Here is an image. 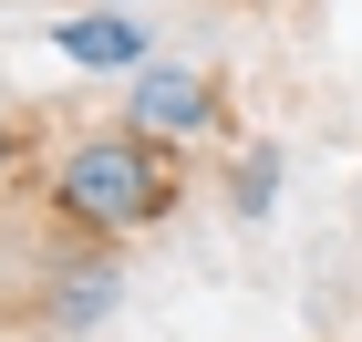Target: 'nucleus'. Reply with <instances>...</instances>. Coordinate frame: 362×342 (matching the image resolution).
Returning <instances> with one entry per match:
<instances>
[{
  "mask_svg": "<svg viewBox=\"0 0 362 342\" xmlns=\"http://www.w3.org/2000/svg\"><path fill=\"white\" fill-rule=\"evenodd\" d=\"M352 218H362V198H352Z\"/></svg>",
  "mask_w": 362,
  "mask_h": 342,
  "instance_id": "6e6552de",
  "label": "nucleus"
},
{
  "mask_svg": "<svg viewBox=\"0 0 362 342\" xmlns=\"http://www.w3.org/2000/svg\"><path fill=\"white\" fill-rule=\"evenodd\" d=\"M218 187H228V218H269V198H279V145H238V166H228Z\"/></svg>",
  "mask_w": 362,
  "mask_h": 342,
  "instance_id": "39448f33",
  "label": "nucleus"
},
{
  "mask_svg": "<svg viewBox=\"0 0 362 342\" xmlns=\"http://www.w3.org/2000/svg\"><path fill=\"white\" fill-rule=\"evenodd\" d=\"M187 145H156L145 125H93L42 166V218L73 249H124L145 228H166L187 207Z\"/></svg>",
  "mask_w": 362,
  "mask_h": 342,
  "instance_id": "f257e3e1",
  "label": "nucleus"
},
{
  "mask_svg": "<svg viewBox=\"0 0 362 342\" xmlns=\"http://www.w3.org/2000/svg\"><path fill=\"white\" fill-rule=\"evenodd\" d=\"M124 125H145L156 145H197L228 125V73L218 62H145L124 84Z\"/></svg>",
  "mask_w": 362,
  "mask_h": 342,
  "instance_id": "f03ea898",
  "label": "nucleus"
},
{
  "mask_svg": "<svg viewBox=\"0 0 362 342\" xmlns=\"http://www.w3.org/2000/svg\"><path fill=\"white\" fill-rule=\"evenodd\" d=\"M11 156H21V114H0V166H11Z\"/></svg>",
  "mask_w": 362,
  "mask_h": 342,
  "instance_id": "423d86ee",
  "label": "nucleus"
},
{
  "mask_svg": "<svg viewBox=\"0 0 362 342\" xmlns=\"http://www.w3.org/2000/svg\"><path fill=\"white\" fill-rule=\"evenodd\" d=\"M93 11H135V0H93Z\"/></svg>",
  "mask_w": 362,
  "mask_h": 342,
  "instance_id": "0eeeda50",
  "label": "nucleus"
},
{
  "mask_svg": "<svg viewBox=\"0 0 362 342\" xmlns=\"http://www.w3.org/2000/svg\"><path fill=\"white\" fill-rule=\"evenodd\" d=\"M114 301H124V249H83L62 270H42V332H93Z\"/></svg>",
  "mask_w": 362,
  "mask_h": 342,
  "instance_id": "20e7f679",
  "label": "nucleus"
},
{
  "mask_svg": "<svg viewBox=\"0 0 362 342\" xmlns=\"http://www.w3.org/2000/svg\"><path fill=\"white\" fill-rule=\"evenodd\" d=\"M52 52L73 62V73H124V84H135L145 62H156V31H145L135 11H73V21H52Z\"/></svg>",
  "mask_w": 362,
  "mask_h": 342,
  "instance_id": "7ed1b4c3",
  "label": "nucleus"
}]
</instances>
